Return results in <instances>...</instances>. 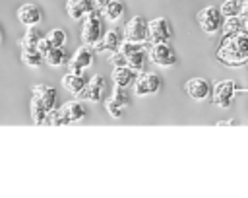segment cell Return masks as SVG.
<instances>
[{
    "label": "cell",
    "mask_w": 248,
    "mask_h": 198,
    "mask_svg": "<svg viewBox=\"0 0 248 198\" xmlns=\"http://www.w3.org/2000/svg\"><path fill=\"white\" fill-rule=\"evenodd\" d=\"M105 35L103 31V14L101 10H91L85 17H83V25H81V41L83 45H89V47H95L101 37Z\"/></svg>",
    "instance_id": "obj_2"
},
{
    "label": "cell",
    "mask_w": 248,
    "mask_h": 198,
    "mask_svg": "<svg viewBox=\"0 0 248 198\" xmlns=\"http://www.w3.org/2000/svg\"><path fill=\"white\" fill-rule=\"evenodd\" d=\"M17 16V21L23 23V25H37L41 21V10L35 6V4H21L16 12Z\"/></svg>",
    "instance_id": "obj_13"
},
{
    "label": "cell",
    "mask_w": 248,
    "mask_h": 198,
    "mask_svg": "<svg viewBox=\"0 0 248 198\" xmlns=\"http://www.w3.org/2000/svg\"><path fill=\"white\" fill-rule=\"evenodd\" d=\"M29 111H31V118L35 124H43L46 120V115H48V107L45 105V101L39 97V95H33L31 103H29Z\"/></svg>",
    "instance_id": "obj_18"
},
{
    "label": "cell",
    "mask_w": 248,
    "mask_h": 198,
    "mask_svg": "<svg viewBox=\"0 0 248 198\" xmlns=\"http://www.w3.org/2000/svg\"><path fill=\"white\" fill-rule=\"evenodd\" d=\"M60 111H62V115L66 116L68 122H78V120H81V118L85 116V109H83V105H81L79 101H76V99L64 103V105L60 107Z\"/></svg>",
    "instance_id": "obj_17"
},
{
    "label": "cell",
    "mask_w": 248,
    "mask_h": 198,
    "mask_svg": "<svg viewBox=\"0 0 248 198\" xmlns=\"http://www.w3.org/2000/svg\"><path fill=\"white\" fill-rule=\"evenodd\" d=\"M101 14H103V19H105V21L116 23V21L124 16V4H122L120 0H110V2L101 10Z\"/></svg>",
    "instance_id": "obj_20"
},
{
    "label": "cell",
    "mask_w": 248,
    "mask_h": 198,
    "mask_svg": "<svg viewBox=\"0 0 248 198\" xmlns=\"http://www.w3.org/2000/svg\"><path fill=\"white\" fill-rule=\"evenodd\" d=\"M217 60L231 68L246 64L248 62V33L242 29L231 37H223V43L217 49Z\"/></svg>",
    "instance_id": "obj_1"
},
{
    "label": "cell",
    "mask_w": 248,
    "mask_h": 198,
    "mask_svg": "<svg viewBox=\"0 0 248 198\" xmlns=\"http://www.w3.org/2000/svg\"><path fill=\"white\" fill-rule=\"evenodd\" d=\"M238 31H242V17H240V16L225 17L223 27H221L223 37H231V35H234V33H238Z\"/></svg>",
    "instance_id": "obj_22"
},
{
    "label": "cell",
    "mask_w": 248,
    "mask_h": 198,
    "mask_svg": "<svg viewBox=\"0 0 248 198\" xmlns=\"http://www.w3.org/2000/svg\"><path fill=\"white\" fill-rule=\"evenodd\" d=\"M105 109L108 111V115H110L112 118H120V116H122V107H120L118 103H114L110 97L105 101Z\"/></svg>",
    "instance_id": "obj_30"
},
{
    "label": "cell",
    "mask_w": 248,
    "mask_h": 198,
    "mask_svg": "<svg viewBox=\"0 0 248 198\" xmlns=\"http://www.w3.org/2000/svg\"><path fill=\"white\" fill-rule=\"evenodd\" d=\"M45 62H46L50 68H56V66L64 64V62H66V50H64V47H52V49L45 54Z\"/></svg>",
    "instance_id": "obj_23"
},
{
    "label": "cell",
    "mask_w": 248,
    "mask_h": 198,
    "mask_svg": "<svg viewBox=\"0 0 248 198\" xmlns=\"http://www.w3.org/2000/svg\"><path fill=\"white\" fill-rule=\"evenodd\" d=\"M85 83H87V82H85V76H83V74H72V72H70V74H66V76L62 78V87H64L66 91H70L72 95H76V97L81 93V89L85 87Z\"/></svg>",
    "instance_id": "obj_15"
},
{
    "label": "cell",
    "mask_w": 248,
    "mask_h": 198,
    "mask_svg": "<svg viewBox=\"0 0 248 198\" xmlns=\"http://www.w3.org/2000/svg\"><path fill=\"white\" fill-rule=\"evenodd\" d=\"M170 39V27L169 21L165 17H155L149 21V45H157V43H169Z\"/></svg>",
    "instance_id": "obj_9"
},
{
    "label": "cell",
    "mask_w": 248,
    "mask_h": 198,
    "mask_svg": "<svg viewBox=\"0 0 248 198\" xmlns=\"http://www.w3.org/2000/svg\"><path fill=\"white\" fill-rule=\"evenodd\" d=\"M43 54L39 52L37 47H21V62L29 68H39L43 62Z\"/></svg>",
    "instance_id": "obj_21"
},
{
    "label": "cell",
    "mask_w": 248,
    "mask_h": 198,
    "mask_svg": "<svg viewBox=\"0 0 248 198\" xmlns=\"http://www.w3.org/2000/svg\"><path fill=\"white\" fill-rule=\"evenodd\" d=\"M31 91H33V95H39L45 101V105L48 107V111L54 109V105H56V89L54 87H50L46 83H37V85L31 87Z\"/></svg>",
    "instance_id": "obj_19"
},
{
    "label": "cell",
    "mask_w": 248,
    "mask_h": 198,
    "mask_svg": "<svg viewBox=\"0 0 248 198\" xmlns=\"http://www.w3.org/2000/svg\"><path fill=\"white\" fill-rule=\"evenodd\" d=\"M147 56L149 60L159 66V68H169V66H174L178 62V56L176 52L172 50V47L169 43H157V45H149V50H147Z\"/></svg>",
    "instance_id": "obj_4"
},
{
    "label": "cell",
    "mask_w": 248,
    "mask_h": 198,
    "mask_svg": "<svg viewBox=\"0 0 248 198\" xmlns=\"http://www.w3.org/2000/svg\"><path fill=\"white\" fill-rule=\"evenodd\" d=\"M242 6H244V2H242V0H223V4H221V14H223L225 17L240 16Z\"/></svg>",
    "instance_id": "obj_24"
},
{
    "label": "cell",
    "mask_w": 248,
    "mask_h": 198,
    "mask_svg": "<svg viewBox=\"0 0 248 198\" xmlns=\"http://www.w3.org/2000/svg\"><path fill=\"white\" fill-rule=\"evenodd\" d=\"M242 29L248 33V17H242Z\"/></svg>",
    "instance_id": "obj_36"
},
{
    "label": "cell",
    "mask_w": 248,
    "mask_h": 198,
    "mask_svg": "<svg viewBox=\"0 0 248 198\" xmlns=\"http://www.w3.org/2000/svg\"><path fill=\"white\" fill-rule=\"evenodd\" d=\"M91 10H95L93 0H68V2H66V12H68V16H70L72 19H76V21L83 19Z\"/></svg>",
    "instance_id": "obj_12"
},
{
    "label": "cell",
    "mask_w": 248,
    "mask_h": 198,
    "mask_svg": "<svg viewBox=\"0 0 248 198\" xmlns=\"http://www.w3.org/2000/svg\"><path fill=\"white\" fill-rule=\"evenodd\" d=\"M93 60H95V49L89 45H81L68 60V70L72 74H83L93 64Z\"/></svg>",
    "instance_id": "obj_7"
},
{
    "label": "cell",
    "mask_w": 248,
    "mask_h": 198,
    "mask_svg": "<svg viewBox=\"0 0 248 198\" xmlns=\"http://www.w3.org/2000/svg\"><path fill=\"white\" fill-rule=\"evenodd\" d=\"M2 39H4V33H2V27H0V45H2Z\"/></svg>",
    "instance_id": "obj_37"
},
{
    "label": "cell",
    "mask_w": 248,
    "mask_h": 198,
    "mask_svg": "<svg viewBox=\"0 0 248 198\" xmlns=\"http://www.w3.org/2000/svg\"><path fill=\"white\" fill-rule=\"evenodd\" d=\"M240 17H248V2L242 6V12H240Z\"/></svg>",
    "instance_id": "obj_35"
},
{
    "label": "cell",
    "mask_w": 248,
    "mask_h": 198,
    "mask_svg": "<svg viewBox=\"0 0 248 198\" xmlns=\"http://www.w3.org/2000/svg\"><path fill=\"white\" fill-rule=\"evenodd\" d=\"M223 17L225 16L221 14V8H217V6H205L198 12V23H200L202 31L207 35H215L217 31H221L223 21H225Z\"/></svg>",
    "instance_id": "obj_3"
},
{
    "label": "cell",
    "mask_w": 248,
    "mask_h": 198,
    "mask_svg": "<svg viewBox=\"0 0 248 198\" xmlns=\"http://www.w3.org/2000/svg\"><path fill=\"white\" fill-rule=\"evenodd\" d=\"M110 99H112L114 103H118L120 107H126V105L130 103V101H128V93H126V87H118V85H114Z\"/></svg>",
    "instance_id": "obj_29"
},
{
    "label": "cell",
    "mask_w": 248,
    "mask_h": 198,
    "mask_svg": "<svg viewBox=\"0 0 248 198\" xmlns=\"http://www.w3.org/2000/svg\"><path fill=\"white\" fill-rule=\"evenodd\" d=\"M108 62H110L114 68H116V66H126V54H122L120 50H116V52H112V54H110Z\"/></svg>",
    "instance_id": "obj_31"
},
{
    "label": "cell",
    "mask_w": 248,
    "mask_h": 198,
    "mask_svg": "<svg viewBox=\"0 0 248 198\" xmlns=\"http://www.w3.org/2000/svg\"><path fill=\"white\" fill-rule=\"evenodd\" d=\"M108 2H110V0H93V4H95V8H97V10H103Z\"/></svg>",
    "instance_id": "obj_33"
},
{
    "label": "cell",
    "mask_w": 248,
    "mask_h": 198,
    "mask_svg": "<svg viewBox=\"0 0 248 198\" xmlns=\"http://www.w3.org/2000/svg\"><path fill=\"white\" fill-rule=\"evenodd\" d=\"M45 122L50 124V126H64V124H70V122L66 120V116L62 115L60 109H50L48 115H46V120H45Z\"/></svg>",
    "instance_id": "obj_27"
},
{
    "label": "cell",
    "mask_w": 248,
    "mask_h": 198,
    "mask_svg": "<svg viewBox=\"0 0 248 198\" xmlns=\"http://www.w3.org/2000/svg\"><path fill=\"white\" fill-rule=\"evenodd\" d=\"M112 82L118 87H128V85H132L136 82V72L132 68H128V66H116L112 70Z\"/></svg>",
    "instance_id": "obj_16"
},
{
    "label": "cell",
    "mask_w": 248,
    "mask_h": 198,
    "mask_svg": "<svg viewBox=\"0 0 248 198\" xmlns=\"http://www.w3.org/2000/svg\"><path fill=\"white\" fill-rule=\"evenodd\" d=\"M149 37V23L141 16H134L124 25V39L134 43H145Z\"/></svg>",
    "instance_id": "obj_5"
},
{
    "label": "cell",
    "mask_w": 248,
    "mask_h": 198,
    "mask_svg": "<svg viewBox=\"0 0 248 198\" xmlns=\"http://www.w3.org/2000/svg\"><path fill=\"white\" fill-rule=\"evenodd\" d=\"M236 91V83L232 80H221L215 83L213 87V105L221 107V109H227L232 101V93Z\"/></svg>",
    "instance_id": "obj_8"
},
{
    "label": "cell",
    "mask_w": 248,
    "mask_h": 198,
    "mask_svg": "<svg viewBox=\"0 0 248 198\" xmlns=\"http://www.w3.org/2000/svg\"><path fill=\"white\" fill-rule=\"evenodd\" d=\"M231 124H234V120H219L217 122V126H231Z\"/></svg>",
    "instance_id": "obj_34"
},
{
    "label": "cell",
    "mask_w": 248,
    "mask_h": 198,
    "mask_svg": "<svg viewBox=\"0 0 248 198\" xmlns=\"http://www.w3.org/2000/svg\"><path fill=\"white\" fill-rule=\"evenodd\" d=\"M184 91L190 99L194 101H203L207 95H209V83L207 80L203 78H190L186 83H184Z\"/></svg>",
    "instance_id": "obj_11"
},
{
    "label": "cell",
    "mask_w": 248,
    "mask_h": 198,
    "mask_svg": "<svg viewBox=\"0 0 248 198\" xmlns=\"http://www.w3.org/2000/svg\"><path fill=\"white\" fill-rule=\"evenodd\" d=\"M39 39H41V33H39V29H37L35 25H29L19 45H21V47H37Z\"/></svg>",
    "instance_id": "obj_25"
},
{
    "label": "cell",
    "mask_w": 248,
    "mask_h": 198,
    "mask_svg": "<svg viewBox=\"0 0 248 198\" xmlns=\"http://www.w3.org/2000/svg\"><path fill=\"white\" fill-rule=\"evenodd\" d=\"M159 89H161V78L155 72H141L134 82V95L136 97L155 95Z\"/></svg>",
    "instance_id": "obj_6"
},
{
    "label": "cell",
    "mask_w": 248,
    "mask_h": 198,
    "mask_svg": "<svg viewBox=\"0 0 248 198\" xmlns=\"http://www.w3.org/2000/svg\"><path fill=\"white\" fill-rule=\"evenodd\" d=\"M37 49H39V52H41V54H43V58H45V54L52 49V43H50L46 37H41V39H39V43H37Z\"/></svg>",
    "instance_id": "obj_32"
},
{
    "label": "cell",
    "mask_w": 248,
    "mask_h": 198,
    "mask_svg": "<svg viewBox=\"0 0 248 198\" xmlns=\"http://www.w3.org/2000/svg\"><path fill=\"white\" fill-rule=\"evenodd\" d=\"M122 37H120V33L116 31V29H108L103 37H101V41L93 47L95 49V52L97 50H108V52H116L118 49H120V45H122Z\"/></svg>",
    "instance_id": "obj_14"
},
{
    "label": "cell",
    "mask_w": 248,
    "mask_h": 198,
    "mask_svg": "<svg viewBox=\"0 0 248 198\" xmlns=\"http://www.w3.org/2000/svg\"><path fill=\"white\" fill-rule=\"evenodd\" d=\"M46 39L52 43V47H64L66 41H68L64 29H50V31L46 33Z\"/></svg>",
    "instance_id": "obj_28"
},
{
    "label": "cell",
    "mask_w": 248,
    "mask_h": 198,
    "mask_svg": "<svg viewBox=\"0 0 248 198\" xmlns=\"http://www.w3.org/2000/svg\"><path fill=\"white\" fill-rule=\"evenodd\" d=\"M143 64H145V52H136V54H130L126 56V66L132 68L134 72H143Z\"/></svg>",
    "instance_id": "obj_26"
},
{
    "label": "cell",
    "mask_w": 248,
    "mask_h": 198,
    "mask_svg": "<svg viewBox=\"0 0 248 198\" xmlns=\"http://www.w3.org/2000/svg\"><path fill=\"white\" fill-rule=\"evenodd\" d=\"M103 89H105V80L103 76H93L85 87L81 89V93L78 95V99H83V101H91V103H99L101 97H103Z\"/></svg>",
    "instance_id": "obj_10"
}]
</instances>
